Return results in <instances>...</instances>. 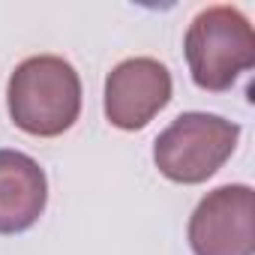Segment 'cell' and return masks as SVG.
<instances>
[{"mask_svg":"<svg viewBox=\"0 0 255 255\" xmlns=\"http://www.w3.org/2000/svg\"><path fill=\"white\" fill-rule=\"evenodd\" d=\"M9 117L21 132L57 138L81 114V78L57 54H36L15 66L6 87Z\"/></svg>","mask_w":255,"mask_h":255,"instance_id":"1","label":"cell"},{"mask_svg":"<svg viewBox=\"0 0 255 255\" xmlns=\"http://www.w3.org/2000/svg\"><path fill=\"white\" fill-rule=\"evenodd\" d=\"M189 75L201 90L222 93L255 66V33L237 6L201 9L183 36Z\"/></svg>","mask_w":255,"mask_h":255,"instance_id":"2","label":"cell"},{"mask_svg":"<svg viewBox=\"0 0 255 255\" xmlns=\"http://www.w3.org/2000/svg\"><path fill=\"white\" fill-rule=\"evenodd\" d=\"M240 126L222 114L186 111L174 117L153 141V162L162 177L195 186L213 177L234 153Z\"/></svg>","mask_w":255,"mask_h":255,"instance_id":"3","label":"cell"},{"mask_svg":"<svg viewBox=\"0 0 255 255\" xmlns=\"http://www.w3.org/2000/svg\"><path fill=\"white\" fill-rule=\"evenodd\" d=\"M189 246L195 255H255V192L228 183L207 192L189 216Z\"/></svg>","mask_w":255,"mask_h":255,"instance_id":"4","label":"cell"},{"mask_svg":"<svg viewBox=\"0 0 255 255\" xmlns=\"http://www.w3.org/2000/svg\"><path fill=\"white\" fill-rule=\"evenodd\" d=\"M171 102V72L156 57L120 60L105 78V117L123 132H138Z\"/></svg>","mask_w":255,"mask_h":255,"instance_id":"5","label":"cell"},{"mask_svg":"<svg viewBox=\"0 0 255 255\" xmlns=\"http://www.w3.org/2000/svg\"><path fill=\"white\" fill-rule=\"evenodd\" d=\"M45 168L21 150H0V234H21L33 228L45 213Z\"/></svg>","mask_w":255,"mask_h":255,"instance_id":"6","label":"cell"}]
</instances>
